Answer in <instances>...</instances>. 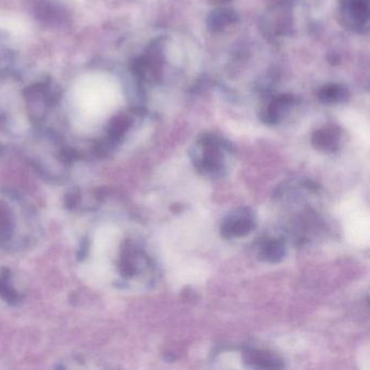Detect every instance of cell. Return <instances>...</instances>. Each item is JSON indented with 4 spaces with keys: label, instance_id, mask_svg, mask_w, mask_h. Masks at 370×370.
Instances as JSON below:
<instances>
[{
    "label": "cell",
    "instance_id": "7",
    "mask_svg": "<svg viewBox=\"0 0 370 370\" xmlns=\"http://www.w3.org/2000/svg\"><path fill=\"white\" fill-rule=\"evenodd\" d=\"M286 256V245L282 239H269L264 240L260 245V252H258V258L267 263H279L284 260Z\"/></svg>",
    "mask_w": 370,
    "mask_h": 370
},
{
    "label": "cell",
    "instance_id": "5",
    "mask_svg": "<svg viewBox=\"0 0 370 370\" xmlns=\"http://www.w3.org/2000/svg\"><path fill=\"white\" fill-rule=\"evenodd\" d=\"M340 128L328 125L317 130L312 136V145L319 151L334 152L339 148Z\"/></svg>",
    "mask_w": 370,
    "mask_h": 370
},
{
    "label": "cell",
    "instance_id": "13",
    "mask_svg": "<svg viewBox=\"0 0 370 370\" xmlns=\"http://www.w3.org/2000/svg\"><path fill=\"white\" fill-rule=\"evenodd\" d=\"M328 60L331 64H338V63L340 62V58L339 56L336 55V53H332V55L329 56Z\"/></svg>",
    "mask_w": 370,
    "mask_h": 370
},
{
    "label": "cell",
    "instance_id": "3",
    "mask_svg": "<svg viewBox=\"0 0 370 370\" xmlns=\"http://www.w3.org/2000/svg\"><path fill=\"white\" fill-rule=\"evenodd\" d=\"M243 360L245 365L253 369H282L284 360L274 353L263 349H243Z\"/></svg>",
    "mask_w": 370,
    "mask_h": 370
},
{
    "label": "cell",
    "instance_id": "2",
    "mask_svg": "<svg viewBox=\"0 0 370 370\" xmlns=\"http://www.w3.org/2000/svg\"><path fill=\"white\" fill-rule=\"evenodd\" d=\"M256 215L249 208H241L230 214L221 225V234L226 239L248 236L256 230Z\"/></svg>",
    "mask_w": 370,
    "mask_h": 370
},
{
    "label": "cell",
    "instance_id": "1",
    "mask_svg": "<svg viewBox=\"0 0 370 370\" xmlns=\"http://www.w3.org/2000/svg\"><path fill=\"white\" fill-rule=\"evenodd\" d=\"M200 153L191 154L193 165L199 172L211 175L213 177H221L224 175V154L223 149L232 151V146L228 141L217 138V136L204 135L199 140Z\"/></svg>",
    "mask_w": 370,
    "mask_h": 370
},
{
    "label": "cell",
    "instance_id": "9",
    "mask_svg": "<svg viewBox=\"0 0 370 370\" xmlns=\"http://www.w3.org/2000/svg\"><path fill=\"white\" fill-rule=\"evenodd\" d=\"M238 22V14L232 9H217L208 16L206 25L210 31L219 32L227 27Z\"/></svg>",
    "mask_w": 370,
    "mask_h": 370
},
{
    "label": "cell",
    "instance_id": "10",
    "mask_svg": "<svg viewBox=\"0 0 370 370\" xmlns=\"http://www.w3.org/2000/svg\"><path fill=\"white\" fill-rule=\"evenodd\" d=\"M318 99L323 103H334L342 102L349 97V92L345 87L338 84H329L326 86L321 87L317 94Z\"/></svg>",
    "mask_w": 370,
    "mask_h": 370
},
{
    "label": "cell",
    "instance_id": "14",
    "mask_svg": "<svg viewBox=\"0 0 370 370\" xmlns=\"http://www.w3.org/2000/svg\"><path fill=\"white\" fill-rule=\"evenodd\" d=\"M210 1L214 3H228V1H232V0H210Z\"/></svg>",
    "mask_w": 370,
    "mask_h": 370
},
{
    "label": "cell",
    "instance_id": "11",
    "mask_svg": "<svg viewBox=\"0 0 370 370\" xmlns=\"http://www.w3.org/2000/svg\"><path fill=\"white\" fill-rule=\"evenodd\" d=\"M131 125V119L126 116V115H120V116L113 119L112 122L110 123L109 128H108L109 145L114 144L116 141L121 140L123 136L127 133Z\"/></svg>",
    "mask_w": 370,
    "mask_h": 370
},
{
    "label": "cell",
    "instance_id": "12",
    "mask_svg": "<svg viewBox=\"0 0 370 370\" xmlns=\"http://www.w3.org/2000/svg\"><path fill=\"white\" fill-rule=\"evenodd\" d=\"M196 297V291H193L190 287H186L183 291V297L186 301L193 300Z\"/></svg>",
    "mask_w": 370,
    "mask_h": 370
},
{
    "label": "cell",
    "instance_id": "8",
    "mask_svg": "<svg viewBox=\"0 0 370 370\" xmlns=\"http://www.w3.org/2000/svg\"><path fill=\"white\" fill-rule=\"evenodd\" d=\"M16 230V215L9 204L0 201V245L10 243Z\"/></svg>",
    "mask_w": 370,
    "mask_h": 370
},
{
    "label": "cell",
    "instance_id": "6",
    "mask_svg": "<svg viewBox=\"0 0 370 370\" xmlns=\"http://www.w3.org/2000/svg\"><path fill=\"white\" fill-rule=\"evenodd\" d=\"M297 97L292 95H279L269 102V107L261 114L262 121L269 125H276L282 119L284 110L297 103Z\"/></svg>",
    "mask_w": 370,
    "mask_h": 370
},
{
    "label": "cell",
    "instance_id": "4",
    "mask_svg": "<svg viewBox=\"0 0 370 370\" xmlns=\"http://www.w3.org/2000/svg\"><path fill=\"white\" fill-rule=\"evenodd\" d=\"M341 9L347 24L360 27L368 21L369 0H342Z\"/></svg>",
    "mask_w": 370,
    "mask_h": 370
}]
</instances>
